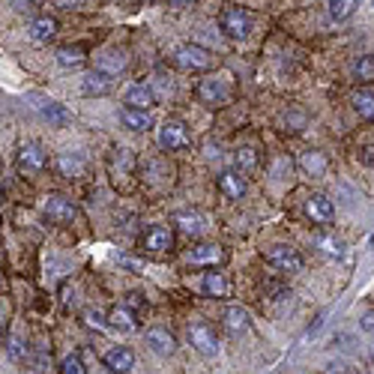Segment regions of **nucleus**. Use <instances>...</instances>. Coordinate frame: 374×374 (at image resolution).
Wrapping results in <instances>:
<instances>
[{
  "label": "nucleus",
  "instance_id": "obj_1",
  "mask_svg": "<svg viewBox=\"0 0 374 374\" xmlns=\"http://www.w3.org/2000/svg\"><path fill=\"white\" fill-rule=\"evenodd\" d=\"M174 60H177V66L183 72H207V69H213V54H210L204 45H183L180 52L174 54Z\"/></svg>",
  "mask_w": 374,
  "mask_h": 374
},
{
  "label": "nucleus",
  "instance_id": "obj_2",
  "mask_svg": "<svg viewBox=\"0 0 374 374\" xmlns=\"http://www.w3.org/2000/svg\"><path fill=\"white\" fill-rule=\"evenodd\" d=\"M42 216L54 224H72L75 216H78V210H75V204L64 195H45L42 198Z\"/></svg>",
  "mask_w": 374,
  "mask_h": 374
},
{
  "label": "nucleus",
  "instance_id": "obj_3",
  "mask_svg": "<svg viewBox=\"0 0 374 374\" xmlns=\"http://www.w3.org/2000/svg\"><path fill=\"white\" fill-rule=\"evenodd\" d=\"M219 24H222L224 36H231V40H246L248 30H252V16H248L246 9H240V6H228L222 12Z\"/></svg>",
  "mask_w": 374,
  "mask_h": 374
},
{
  "label": "nucleus",
  "instance_id": "obj_4",
  "mask_svg": "<svg viewBox=\"0 0 374 374\" xmlns=\"http://www.w3.org/2000/svg\"><path fill=\"white\" fill-rule=\"evenodd\" d=\"M16 165H18V171L21 174H42L45 171V165H48V153L40 147V144H21L18 147V156H16Z\"/></svg>",
  "mask_w": 374,
  "mask_h": 374
},
{
  "label": "nucleus",
  "instance_id": "obj_5",
  "mask_svg": "<svg viewBox=\"0 0 374 374\" xmlns=\"http://www.w3.org/2000/svg\"><path fill=\"white\" fill-rule=\"evenodd\" d=\"M189 342H192L195 351L204 354V356H216L219 354V335L204 320H198V323H192V327H189Z\"/></svg>",
  "mask_w": 374,
  "mask_h": 374
},
{
  "label": "nucleus",
  "instance_id": "obj_6",
  "mask_svg": "<svg viewBox=\"0 0 374 374\" xmlns=\"http://www.w3.org/2000/svg\"><path fill=\"white\" fill-rule=\"evenodd\" d=\"M159 147L162 150H186L189 147V129L180 120H165L159 129Z\"/></svg>",
  "mask_w": 374,
  "mask_h": 374
},
{
  "label": "nucleus",
  "instance_id": "obj_7",
  "mask_svg": "<svg viewBox=\"0 0 374 374\" xmlns=\"http://www.w3.org/2000/svg\"><path fill=\"white\" fill-rule=\"evenodd\" d=\"M267 260L270 267H276L279 272H299L303 270V258L294 246H272L267 252Z\"/></svg>",
  "mask_w": 374,
  "mask_h": 374
},
{
  "label": "nucleus",
  "instance_id": "obj_8",
  "mask_svg": "<svg viewBox=\"0 0 374 374\" xmlns=\"http://www.w3.org/2000/svg\"><path fill=\"white\" fill-rule=\"evenodd\" d=\"M141 248H144V252H153V255L171 252V248H174V231L165 228V224H153V228L141 236Z\"/></svg>",
  "mask_w": 374,
  "mask_h": 374
},
{
  "label": "nucleus",
  "instance_id": "obj_9",
  "mask_svg": "<svg viewBox=\"0 0 374 374\" xmlns=\"http://www.w3.org/2000/svg\"><path fill=\"white\" fill-rule=\"evenodd\" d=\"M54 168H57L60 177L78 180V177H84V171H87V159H84L81 153H72V150H66V153H60V156H57Z\"/></svg>",
  "mask_w": 374,
  "mask_h": 374
},
{
  "label": "nucleus",
  "instance_id": "obj_10",
  "mask_svg": "<svg viewBox=\"0 0 374 374\" xmlns=\"http://www.w3.org/2000/svg\"><path fill=\"white\" fill-rule=\"evenodd\" d=\"M222 260H224V248L216 246V243H201L189 252L192 267H216V264H222Z\"/></svg>",
  "mask_w": 374,
  "mask_h": 374
},
{
  "label": "nucleus",
  "instance_id": "obj_11",
  "mask_svg": "<svg viewBox=\"0 0 374 374\" xmlns=\"http://www.w3.org/2000/svg\"><path fill=\"white\" fill-rule=\"evenodd\" d=\"M144 342L150 344V351L159 354V356H171L174 351H177V339H174L168 330H162V327L147 330V332H144Z\"/></svg>",
  "mask_w": 374,
  "mask_h": 374
},
{
  "label": "nucleus",
  "instance_id": "obj_12",
  "mask_svg": "<svg viewBox=\"0 0 374 374\" xmlns=\"http://www.w3.org/2000/svg\"><path fill=\"white\" fill-rule=\"evenodd\" d=\"M306 213L311 216V222H318V224H330L335 219V207L327 195H308V201H306Z\"/></svg>",
  "mask_w": 374,
  "mask_h": 374
},
{
  "label": "nucleus",
  "instance_id": "obj_13",
  "mask_svg": "<svg viewBox=\"0 0 374 374\" xmlns=\"http://www.w3.org/2000/svg\"><path fill=\"white\" fill-rule=\"evenodd\" d=\"M120 120L126 123L132 132H150V129H153V117H150L147 108H132V105H126V108L120 111Z\"/></svg>",
  "mask_w": 374,
  "mask_h": 374
},
{
  "label": "nucleus",
  "instance_id": "obj_14",
  "mask_svg": "<svg viewBox=\"0 0 374 374\" xmlns=\"http://www.w3.org/2000/svg\"><path fill=\"white\" fill-rule=\"evenodd\" d=\"M198 96H201V102L207 105H224L231 99V90L224 87V81H201V87H198Z\"/></svg>",
  "mask_w": 374,
  "mask_h": 374
},
{
  "label": "nucleus",
  "instance_id": "obj_15",
  "mask_svg": "<svg viewBox=\"0 0 374 374\" xmlns=\"http://www.w3.org/2000/svg\"><path fill=\"white\" fill-rule=\"evenodd\" d=\"M219 189L231 198V201H240L246 195V180L240 171H222L219 174Z\"/></svg>",
  "mask_w": 374,
  "mask_h": 374
},
{
  "label": "nucleus",
  "instance_id": "obj_16",
  "mask_svg": "<svg viewBox=\"0 0 374 374\" xmlns=\"http://www.w3.org/2000/svg\"><path fill=\"white\" fill-rule=\"evenodd\" d=\"M57 36V21L52 16H40L30 21V40L40 42V45H48Z\"/></svg>",
  "mask_w": 374,
  "mask_h": 374
},
{
  "label": "nucleus",
  "instance_id": "obj_17",
  "mask_svg": "<svg viewBox=\"0 0 374 374\" xmlns=\"http://www.w3.org/2000/svg\"><path fill=\"white\" fill-rule=\"evenodd\" d=\"M57 64L64 69H78L87 64V48L84 45H64L57 48Z\"/></svg>",
  "mask_w": 374,
  "mask_h": 374
},
{
  "label": "nucleus",
  "instance_id": "obj_18",
  "mask_svg": "<svg viewBox=\"0 0 374 374\" xmlns=\"http://www.w3.org/2000/svg\"><path fill=\"white\" fill-rule=\"evenodd\" d=\"M81 90H84L87 96H105V93H111V75L102 72V69H93V72L84 78Z\"/></svg>",
  "mask_w": 374,
  "mask_h": 374
},
{
  "label": "nucleus",
  "instance_id": "obj_19",
  "mask_svg": "<svg viewBox=\"0 0 374 374\" xmlns=\"http://www.w3.org/2000/svg\"><path fill=\"white\" fill-rule=\"evenodd\" d=\"M224 330H228L231 335H243L248 332V311L243 306H231L228 311H224Z\"/></svg>",
  "mask_w": 374,
  "mask_h": 374
},
{
  "label": "nucleus",
  "instance_id": "obj_20",
  "mask_svg": "<svg viewBox=\"0 0 374 374\" xmlns=\"http://www.w3.org/2000/svg\"><path fill=\"white\" fill-rule=\"evenodd\" d=\"M105 366L111 371H132L135 368V354L129 347H114V351L105 354Z\"/></svg>",
  "mask_w": 374,
  "mask_h": 374
},
{
  "label": "nucleus",
  "instance_id": "obj_21",
  "mask_svg": "<svg viewBox=\"0 0 374 374\" xmlns=\"http://www.w3.org/2000/svg\"><path fill=\"white\" fill-rule=\"evenodd\" d=\"M126 64H129L126 52H120V48H108V52H105L102 57H99L96 69H102V72H108V75H114V72H123V69H126Z\"/></svg>",
  "mask_w": 374,
  "mask_h": 374
},
{
  "label": "nucleus",
  "instance_id": "obj_22",
  "mask_svg": "<svg viewBox=\"0 0 374 374\" xmlns=\"http://www.w3.org/2000/svg\"><path fill=\"white\" fill-rule=\"evenodd\" d=\"M108 165H111V174H114V180L120 177H129L132 168H135V156L129 153V150H114L108 159Z\"/></svg>",
  "mask_w": 374,
  "mask_h": 374
},
{
  "label": "nucleus",
  "instance_id": "obj_23",
  "mask_svg": "<svg viewBox=\"0 0 374 374\" xmlns=\"http://www.w3.org/2000/svg\"><path fill=\"white\" fill-rule=\"evenodd\" d=\"M354 111L363 120L374 123V90L371 87H359V90L354 93Z\"/></svg>",
  "mask_w": 374,
  "mask_h": 374
},
{
  "label": "nucleus",
  "instance_id": "obj_24",
  "mask_svg": "<svg viewBox=\"0 0 374 374\" xmlns=\"http://www.w3.org/2000/svg\"><path fill=\"white\" fill-rule=\"evenodd\" d=\"M126 105L132 108H153L156 105V93L150 84H135L132 90L126 93Z\"/></svg>",
  "mask_w": 374,
  "mask_h": 374
},
{
  "label": "nucleus",
  "instance_id": "obj_25",
  "mask_svg": "<svg viewBox=\"0 0 374 374\" xmlns=\"http://www.w3.org/2000/svg\"><path fill=\"white\" fill-rule=\"evenodd\" d=\"M299 165H303V171L311 174V177H323V174H327V156L318 153V150H308V153H303V159H299Z\"/></svg>",
  "mask_w": 374,
  "mask_h": 374
},
{
  "label": "nucleus",
  "instance_id": "obj_26",
  "mask_svg": "<svg viewBox=\"0 0 374 374\" xmlns=\"http://www.w3.org/2000/svg\"><path fill=\"white\" fill-rule=\"evenodd\" d=\"M201 288H204L207 296H216V299L228 296V282H224L222 272H207L204 282H201Z\"/></svg>",
  "mask_w": 374,
  "mask_h": 374
},
{
  "label": "nucleus",
  "instance_id": "obj_27",
  "mask_svg": "<svg viewBox=\"0 0 374 374\" xmlns=\"http://www.w3.org/2000/svg\"><path fill=\"white\" fill-rule=\"evenodd\" d=\"M108 327H114V330H120V332H135V315L132 311L123 306V308H114L108 315Z\"/></svg>",
  "mask_w": 374,
  "mask_h": 374
},
{
  "label": "nucleus",
  "instance_id": "obj_28",
  "mask_svg": "<svg viewBox=\"0 0 374 374\" xmlns=\"http://www.w3.org/2000/svg\"><path fill=\"white\" fill-rule=\"evenodd\" d=\"M204 222H207V219H204L201 213H180V216H177L180 231H183V234H189V236H198V234H201V231L207 228Z\"/></svg>",
  "mask_w": 374,
  "mask_h": 374
},
{
  "label": "nucleus",
  "instance_id": "obj_29",
  "mask_svg": "<svg viewBox=\"0 0 374 374\" xmlns=\"http://www.w3.org/2000/svg\"><path fill=\"white\" fill-rule=\"evenodd\" d=\"M40 111H42V114H45L48 120H52V123H57V126H66V123H69V114L64 111V105L52 102V99H48V102L42 99V102H40Z\"/></svg>",
  "mask_w": 374,
  "mask_h": 374
},
{
  "label": "nucleus",
  "instance_id": "obj_30",
  "mask_svg": "<svg viewBox=\"0 0 374 374\" xmlns=\"http://www.w3.org/2000/svg\"><path fill=\"white\" fill-rule=\"evenodd\" d=\"M356 4L359 0H330V16L335 21H347L356 12Z\"/></svg>",
  "mask_w": 374,
  "mask_h": 374
},
{
  "label": "nucleus",
  "instance_id": "obj_31",
  "mask_svg": "<svg viewBox=\"0 0 374 374\" xmlns=\"http://www.w3.org/2000/svg\"><path fill=\"white\" fill-rule=\"evenodd\" d=\"M234 162H236V171H255L258 168V153L255 150H236Z\"/></svg>",
  "mask_w": 374,
  "mask_h": 374
},
{
  "label": "nucleus",
  "instance_id": "obj_32",
  "mask_svg": "<svg viewBox=\"0 0 374 374\" xmlns=\"http://www.w3.org/2000/svg\"><path fill=\"white\" fill-rule=\"evenodd\" d=\"M318 246H320V252L330 255V258H342V255H344V243L335 240V236H320Z\"/></svg>",
  "mask_w": 374,
  "mask_h": 374
},
{
  "label": "nucleus",
  "instance_id": "obj_33",
  "mask_svg": "<svg viewBox=\"0 0 374 374\" xmlns=\"http://www.w3.org/2000/svg\"><path fill=\"white\" fill-rule=\"evenodd\" d=\"M60 374H84L87 368H84V359H81V354H69L64 363H60V368H57Z\"/></svg>",
  "mask_w": 374,
  "mask_h": 374
},
{
  "label": "nucleus",
  "instance_id": "obj_34",
  "mask_svg": "<svg viewBox=\"0 0 374 374\" xmlns=\"http://www.w3.org/2000/svg\"><path fill=\"white\" fill-rule=\"evenodd\" d=\"M123 303H126V308L132 311V315H144V311H147V299H144V294H138V291L126 294V299H123Z\"/></svg>",
  "mask_w": 374,
  "mask_h": 374
},
{
  "label": "nucleus",
  "instance_id": "obj_35",
  "mask_svg": "<svg viewBox=\"0 0 374 374\" xmlns=\"http://www.w3.org/2000/svg\"><path fill=\"white\" fill-rule=\"evenodd\" d=\"M356 75H359V81H374V57H371V54L359 57V64H356Z\"/></svg>",
  "mask_w": 374,
  "mask_h": 374
},
{
  "label": "nucleus",
  "instance_id": "obj_36",
  "mask_svg": "<svg viewBox=\"0 0 374 374\" xmlns=\"http://www.w3.org/2000/svg\"><path fill=\"white\" fill-rule=\"evenodd\" d=\"M84 323H87V327H90V330H105L108 327V323H105V318L102 315H99V311H84Z\"/></svg>",
  "mask_w": 374,
  "mask_h": 374
},
{
  "label": "nucleus",
  "instance_id": "obj_37",
  "mask_svg": "<svg viewBox=\"0 0 374 374\" xmlns=\"http://www.w3.org/2000/svg\"><path fill=\"white\" fill-rule=\"evenodd\" d=\"M267 291L272 294V299H288L291 296V291L282 288V284H276V282H267Z\"/></svg>",
  "mask_w": 374,
  "mask_h": 374
},
{
  "label": "nucleus",
  "instance_id": "obj_38",
  "mask_svg": "<svg viewBox=\"0 0 374 374\" xmlns=\"http://www.w3.org/2000/svg\"><path fill=\"white\" fill-rule=\"evenodd\" d=\"M359 159H363V165L374 168V144H368V147H363V150H359Z\"/></svg>",
  "mask_w": 374,
  "mask_h": 374
},
{
  "label": "nucleus",
  "instance_id": "obj_39",
  "mask_svg": "<svg viewBox=\"0 0 374 374\" xmlns=\"http://www.w3.org/2000/svg\"><path fill=\"white\" fill-rule=\"evenodd\" d=\"M359 323H363V330H366L368 335H374V311H366L363 320H359Z\"/></svg>",
  "mask_w": 374,
  "mask_h": 374
},
{
  "label": "nucleus",
  "instance_id": "obj_40",
  "mask_svg": "<svg viewBox=\"0 0 374 374\" xmlns=\"http://www.w3.org/2000/svg\"><path fill=\"white\" fill-rule=\"evenodd\" d=\"M120 264H123V267H129V270H135V272H141V270H144V264H141V260H135V258H126V255L120 258Z\"/></svg>",
  "mask_w": 374,
  "mask_h": 374
},
{
  "label": "nucleus",
  "instance_id": "obj_41",
  "mask_svg": "<svg viewBox=\"0 0 374 374\" xmlns=\"http://www.w3.org/2000/svg\"><path fill=\"white\" fill-rule=\"evenodd\" d=\"M168 4H171V6H177V9H183V6H192L195 0H168Z\"/></svg>",
  "mask_w": 374,
  "mask_h": 374
},
{
  "label": "nucleus",
  "instance_id": "obj_42",
  "mask_svg": "<svg viewBox=\"0 0 374 374\" xmlns=\"http://www.w3.org/2000/svg\"><path fill=\"white\" fill-rule=\"evenodd\" d=\"M18 4H21V0H18ZM28 4H40V0H24V6H28Z\"/></svg>",
  "mask_w": 374,
  "mask_h": 374
},
{
  "label": "nucleus",
  "instance_id": "obj_43",
  "mask_svg": "<svg viewBox=\"0 0 374 374\" xmlns=\"http://www.w3.org/2000/svg\"><path fill=\"white\" fill-rule=\"evenodd\" d=\"M371 248H374V234H371Z\"/></svg>",
  "mask_w": 374,
  "mask_h": 374
}]
</instances>
